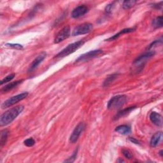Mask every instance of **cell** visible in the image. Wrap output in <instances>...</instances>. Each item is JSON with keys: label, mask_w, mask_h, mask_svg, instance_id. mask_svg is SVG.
<instances>
[{"label": "cell", "mask_w": 163, "mask_h": 163, "mask_svg": "<svg viewBox=\"0 0 163 163\" xmlns=\"http://www.w3.org/2000/svg\"><path fill=\"white\" fill-rule=\"evenodd\" d=\"M149 117H150L151 122L155 125H157V126L162 125V116L159 114H158L155 112H152L150 114Z\"/></svg>", "instance_id": "obj_12"}, {"label": "cell", "mask_w": 163, "mask_h": 163, "mask_svg": "<svg viewBox=\"0 0 163 163\" xmlns=\"http://www.w3.org/2000/svg\"><path fill=\"white\" fill-rule=\"evenodd\" d=\"M24 143L26 146L28 147H33L34 145L35 144V141L33 138H28V139H26L24 141Z\"/></svg>", "instance_id": "obj_24"}, {"label": "cell", "mask_w": 163, "mask_h": 163, "mask_svg": "<svg viewBox=\"0 0 163 163\" xmlns=\"http://www.w3.org/2000/svg\"><path fill=\"white\" fill-rule=\"evenodd\" d=\"M155 53L154 51H149L146 53H145L143 55L139 56L136 58V59L134 61V66H135V70L136 72L141 71L145 64L147 63V61L152 58Z\"/></svg>", "instance_id": "obj_3"}, {"label": "cell", "mask_w": 163, "mask_h": 163, "mask_svg": "<svg viewBox=\"0 0 163 163\" xmlns=\"http://www.w3.org/2000/svg\"><path fill=\"white\" fill-rule=\"evenodd\" d=\"M135 30V28H126V29H124L122 30H121L119 33H117L116 34L112 36V37L109 38L108 39H107L106 40L108 41H112V40H115L116 39H117L119 37H120L121 35L124 34H126V33H131L133 32Z\"/></svg>", "instance_id": "obj_17"}, {"label": "cell", "mask_w": 163, "mask_h": 163, "mask_svg": "<svg viewBox=\"0 0 163 163\" xmlns=\"http://www.w3.org/2000/svg\"><path fill=\"white\" fill-rule=\"evenodd\" d=\"M118 75H119V74H112L111 75L108 76L103 83V87H108V85H110L116 79V78L118 77Z\"/></svg>", "instance_id": "obj_19"}, {"label": "cell", "mask_w": 163, "mask_h": 163, "mask_svg": "<svg viewBox=\"0 0 163 163\" xmlns=\"http://www.w3.org/2000/svg\"><path fill=\"white\" fill-rule=\"evenodd\" d=\"M159 154L160 155V156H161V157H162V150H160V152H159Z\"/></svg>", "instance_id": "obj_29"}, {"label": "cell", "mask_w": 163, "mask_h": 163, "mask_svg": "<svg viewBox=\"0 0 163 163\" xmlns=\"http://www.w3.org/2000/svg\"><path fill=\"white\" fill-rule=\"evenodd\" d=\"M5 46L6 47L8 48H13V49H17V50H21L23 48V45H20V44H18V43H6L5 45Z\"/></svg>", "instance_id": "obj_22"}, {"label": "cell", "mask_w": 163, "mask_h": 163, "mask_svg": "<svg viewBox=\"0 0 163 163\" xmlns=\"http://www.w3.org/2000/svg\"><path fill=\"white\" fill-rule=\"evenodd\" d=\"M136 3V1H135V0H130V1L127 0V1H124L123 2L122 7L124 9L128 10L134 7Z\"/></svg>", "instance_id": "obj_21"}, {"label": "cell", "mask_w": 163, "mask_h": 163, "mask_svg": "<svg viewBox=\"0 0 163 163\" xmlns=\"http://www.w3.org/2000/svg\"><path fill=\"white\" fill-rule=\"evenodd\" d=\"M47 56V53L45 52H42L41 53L40 55H38L37 58H36L32 62V63L30 64V66L29 68L28 69V72H32L33 71H34L36 68H37L38 65L45 59V58Z\"/></svg>", "instance_id": "obj_10"}, {"label": "cell", "mask_w": 163, "mask_h": 163, "mask_svg": "<svg viewBox=\"0 0 163 163\" xmlns=\"http://www.w3.org/2000/svg\"><path fill=\"white\" fill-rule=\"evenodd\" d=\"M70 35V28L69 26L64 27L56 36L54 39V43H59L64 40L67 39Z\"/></svg>", "instance_id": "obj_9"}, {"label": "cell", "mask_w": 163, "mask_h": 163, "mask_svg": "<svg viewBox=\"0 0 163 163\" xmlns=\"http://www.w3.org/2000/svg\"><path fill=\"white\" fill-rule=\"evenodd\" d=\"M84 44V42L83 40L78 41L68 45L66 47H65L63 50H62L59 53H58L56 56L57 58H62L69 56V54L75 52L77 50H78L80 47H81Z\"/></svg>", "instance_id": "obj_2"}, {"label": "cell", "mask_w": 163, "mask_h": 163, "mask_svg": "<svg viewBox=\"0 0 163 163\" xmlns=\"http://www.w3.org/2000/svg\"><path fill=\"white\" fill-rule=\"evenodd\" d=\"M127 101V98L124 95H118L113 97L108 101L107 108L109 110H117L122 107Z\"/></svg>", "instance_id": "obj_4"}, {"label": "cell", "mask_w": 163, "mask_h": 163, "mask_svg": "<svg viewBox=\"0 0 163 163\" xmlns=\"http://www.w3.org/2000/svg\"><path fill=\"white\" fill-rule=\"evenodd\" d=\"M162 16H159L154 19L152 21V26L155 28H160L162 27Z\"/></svg>", "instance_id": "obj_20"}, {"label": "cell", "mask_w": 163, "mask_h": 163, "mask_svg": "<svg viewBox=\"0 0 163 163\" xmlns=\"http://www.w3.org/2000/svg\"><path fill=\"white\" fill-rule=\"evenodd\" d=\"M85 128V124L84 122H80L75 127V128L74 129L73 133H71V135L70 136V138H69L70 143H75L78 141L82 133L84 131Z\"/></svg>", "instance_id": "obj_8"}, {"label": "cell", "mask_w": 163, "mask_h": 163, "mask_svg": "<svg viewBox=\"0 0 163 163\" xmlns=\"http://www.w3.org/2000/svg\"><path fill=\"white\" fill-rule=\"evenodd\" d=\"M15 77V74H10L8 76H7L5 78H4L2 81L1 82H0V84H1L2 85L5 83H7L8 82H10L13 78Z\"/></svg>", "instance_id": "obj_23"}, {"label": "cell", "mask_w": 163, "mask_h": 163, "mask_svg": "<svg viewBox=\"0 0 163 163\" xmlns=\"http://www.w3.org/2000/svg\"><path fill=\"white\" fill-rule=\"evenodd\" d=\"M136 108V106H130L129 108H125V109L119 112L117 115L115 116L114 117V119L115 120H117L120 118H122L125 115H127L128 114H129L131 111H133L135 108Z\"/></svg>", "instance_id": "obj_16"}, {"label": "cell", "mask_w": 163, "mask_h": 163, "mask_svg": "<svg viewBox=\"0 0 163 163\" xmlns=\"http://www.w3.org/2000/svg\"><path fill=\"white\" fill-rule=\"evenodd\" d=\"M112 7H113V3L110 4V5H108L106 6V8H105V12L107 13H109L111 12L112 10Z\"/></svg>", "instance_id": "obj_27"}, {"label": "cell", "mask_w": 163, "mask_h": 163, "mask_svg": "<svg viewBox=\"0 0 163 163\" xmlns=\"http://www.w3.org/2000/svg\"><path fill=\"white\" fill-rule=\"evenodd\" d=\"M23 105L17 106L3 113L0 117V125L5 126L12 123L24 110Z\"/></svg>", "instance_id": "obj_1"}, {"label": "cell", "mask_w": 163, "mask_h": 163, "mask_svg": "<svg viewBox=\"0 0 163 163\" xmlns=\"http://www.w3.org/2000/svg\"><path fill=\"white\" fill-rule=\"evenodd\" d=\"M122 154L124 155V157L127 159H131L133 157V154L131 152L130 150H128V149H123L122 150Z\"/></svg>", "instance_id": "obj_25"}, {"label": "cell", "mask_w": 163, "mask_h": 163, "mask_svg": "<svg viewBox=\"0 0 163 163\" xmlns=\"http://www.w3.org/2000/svg\"><path fill=\"white\" fill-rule=\"evenodd\" d=\"M129 140H130V141H131L132 143H135V144H139V143H140L139 141H138L137 140H136L135 138H130Z\"/></svg>", "instance_id": "obj_28"}, {"label": "cell", "mask_w": 163, "mask_h": 163, "mask_svg": "<svg viewBox=\"0 0 163 163\" xmlns=\"http://www.w3.org/2000/svg\"><path fill=\"white\" fill-rule=\"evenodd\" d=\"M23 80H17V81H15V82L8 84V85H7L5 87H3V88H2L1 92L2 93H7V92L10 91V90H12L13 89L15 88L17 86L19 85L20 84H21L23 82Z\"/></svg>", "instance_id": "obj_13"}, {"label": "cell", "mask_w": 163, "mask_h": 163, "mask_svg": "<svg viewBox=\"0 0 163 163\" xmlns=\"http://www.w3.org/2000/svg\"><path fill=\"white\" fill-rule=\"evenodd\" d=\"M28 93H23L21 94L12 96V98H10L9 99L5 101L2 103V108H3V109H5V108H9V107L13 106V104H16L17 103L19 102V101L23 100L24 99H25L28 96Z\"/></svg>", "instance_id": "obj_5"}, {"label": "cell", "mask_w": 163, "mask_h": 163, "mask_svg": "<svg viewBox=\"0 0 163 163\" xmlns=\"http://www.w3.org/2000/svg\"><path fill=\"white\" fill-rule=\"evenodd\" d=\"M8 131L7 130H3L1 132V136H0V146L2 147L6 143L8 135Z\"/></svg>", "instance_id": "obj_18"}, {"label": "cell", "mask_w": 163, "mask_h": 163, "mask_svg": "<svg viewBox=\"0 0 163 163\" xmlns=\"http://www.w3.org/2000/svg\"><path fill=\"white\" fill-rule=\"evenodd\" d=\"M88 8L85 5H80L74 8L71 12V17L74 19H77L84 15L88 12Z\"/></svg>", "instance_id": "obj_11"}, {"label": "cell", "mask_w": 163, "mask_h": 163, "mask_svg": "<svg viewBox=\"0 0 163 163\" xmlns=\"http://www.w3.org/2000/svg\"><path fill=\"white\" fill-rule=\"evenodd\" d=\"M103 53V51L101 50H91L89 51L83 55L80 56L77 60L76 63H79V62H85L89 60H90L92 59H94L96 57L99 56L100 55Z\"/></svg>", "instance_id": "obj_7"}, {"label": "cell", "mask_w": 163, "mask_h": 163, "mask_svg": "<svg viewBox=\"0 0 163 163\" xmlns=\"http://www.w3.org/2000/svg\"><path fill=\"white\" fill-rule=\"evenodd\" d=\"M162 134L161 132H157L156 133H155L151 140H150V146L152 147H155L156 146L158 145L159 143L160 142L161 138H162Z\"/></svg>", "instance_id": "obj_14"}, {"label": "cell", "mask_w": 163, "mask_h": 163, "mask_svg": "<svg viewBox=\"0 0 163 163\" xmlns=\"http://www.w3.org/2000/svg\"><path fill=\"white\" fill-rule=\"evenodd\" d=\"M93 29V26L90 23H84L78 26L75 27L72 33V35L74 37L82 34H85L91 31Z\"/></svg>", "instance_id": "obj_6"}, {"label": "cell", "mask_w": 163, "mask_h": 163, "mask_svg": "<svg viewBox=\"0 0 163 163\" xmlns=\"http://www.w3.org/2000/svg\"><path fill=\"white\" fill-rule=\"evenodd\" d=\"M77 152H78V149H76L75 151L74 152L73 155H72L68 159L66 160L64 162H74L75 160V159L77 158Z\"/></svg>", "instance_id": "obj_26"}, {"label": "cell", "mask_w": 163, "mask_h": 163, "mask_svg": "<svg viewBox=\"0 0 163 163\" xmlns=\"http://www.w3.org/2000/svg\"><path fill=\"white\" fill-rule=\"evenodd\" d=\"M115 131L121 135H128L131 133V128L130 127H129L128 125H121L119 126H117V128H115Z\"/></svg>", "instance_id": "obj_15"}]
</instances>
